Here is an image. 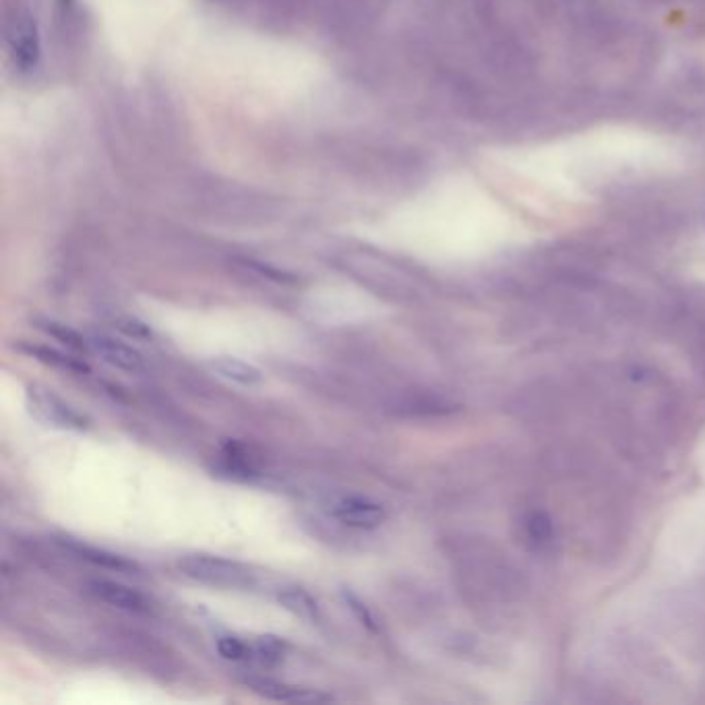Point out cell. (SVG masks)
<instances>
[{
    "label": "cell",
    "instance_id": "obj_1",
    "mask_svg": "<svg viewBox=\"0 0 705 705\" xmlns=\"http://www.w3.org/2000/svg\"><path fill=\"white\" fill-rule=\"evenodd\" d=\"M178 567L187 577L218 588H247L253 579L247 567L222 557L189 555L178 561Z\"/></svg>",
    "mask_w": 705,
    "mask_h": 705
},
{
    "label": "cell",
    "instance_id": "obj_2",
    "mask_svg": "<svg viewBox=\"0 0 705 705\" xmlns=\"http://www.w3.org/2000/svg\"><path fill=\"white\" fill-rule=\"evenodd\" d=\"M27 408L42 424L60 428V431L83 433L89 428L87 416H83L65 400H60L52 391L42 389L38 385L27 387Z\"/></svg>",
    "mask_w": 705,
    "mask_h": 705
},
{
    "label": "cell",
    "instance_id": "obj_3",
    "mask_svg": "<svg viewBox=\"0 0 705 705\" xmlns=\"http://www.w3.org/2000/svg\"><path fill=\"white\" fill-rule=\"evenodd\" d=\"M7 42L11 60L17 69L32 71L38 67L42 54V38L40 25L32 13L21 11L11 19L7 29Z\"/></svg>",
    "mask_w": 705,
    "mask_h": 705
},
{
    "label": "cell",
    "instance_id": "obj_4",
    "mask_svg": "<svg viewBox=\"0 0 705 705\" xmlns=\"http://www.w3.org/2000/svg\"><path fill=\"white\" fill-rule=\"evenodd\" d=\"M329 511L344 526L358 530H375L387 521L385 507L364 497H340L331 503Z\"/></svg>",
    "mask_w": 705,
    "mask_h": 705
},
{
    "label": "cell",
    "instance_id": "obj_5",
    "mask_svg": "<svg viewBox=\"0 0 705 705\" xmlns=\"http://www.w3.org/2000/svg\"><path fill=\"white\" fill-rule=\"evenodd\" d=\"M87 342H89V350L98 354L104 362L112 364L114 369H120V371H127V373H139L143 371V356L129 344L125 342H120V340H114V337L110 335H91L87 337Z\"/></svg>",
    "mask_w": 705,
    "mask_h": 705
},
{
    "label": "cell",
    "instance_id": "obj_6",
    "mask_svg": "<svg viewBox=\"0 0 705 705\" xmlns=\"http://www.w3.org/2000/svg\"><path fill=\"white\" fill-rule=\"evenodd\" d=\"M249 689H253L257 695L271 699V701H284V703H327L333 701L331 695L304 689V687H294L286 685L273 679H263V677H253L244 681Z\"/></svg>",
    "mask_w": 705,
    "mask_h": 705
},
{
    "label": "cell",
    "instance_id": "obj_7",
    "mask_svg": "<svg viewBox=\"0 0 705 705\" xmlns=\"http://www.w3.org/2000/svg\"><path fill=\"white\" fill-rule=\"evenodd\" d=\"M89 592L94 594L98 600L127 610V612H145L147 610V600L143 598V594H139L137 590L118 584V581H108V579H96L89 584Z\"/></svg>",
    "mask_w": 705,
    "mask_h": 705
},
{
    "label": "cell",
    "instance_id": "obj_8",
    "mask_svg": "<svg viewBox=\"0 0 705 705\" xmlns=\"http://www.w3.org/2000/svg\"><path fill=\"white\" fill-rule=\"evenodd\" d=\"M207 364H209L211 373H216L218 377H222L226 381H232L236 385L255 387V385H259L263 381L261 369H257L255 364H251L247 360H240V358H234V356L211 358Z\"/></svg>",
    "mask_w": 705,
    "mask_h": 705
},
{
    "label": "cell",
    "instance_id": "obj_9",
    "mask_svg": "<svg viewBox=\"0 0 705 705\" xmlns=\"http://www.w3.org/2000/svg\"><path fill=\"white\" fill-rule=\"evenodd\" d=\"M65 546L71 550V553H75L79 559L91 563V565H96V567H104V569H110V571H118V573H133L137 571V565L125 557H120L116 553H110V550H104V548H98V546H89V544H83V542H77V540H67Z\"/></svg>",
    "mask_w": 705,
    "mask_h": 705
},
{
    "label": "cell",
    "instance_id": "obj_10",
    "mask_svg": "<svg viewBox=\"0 0 705 705\" xmlns=\"http://www.w3.org/2000/svg\"><path fill=\"white\" fill-rule=\"evenodd\" d=\"M19 350L25 352L27 356L36 358L38 362H42V364H46V366H54V369H58V371L73 373V375H89V373H91L89 364H87L83 358L69 356V354H65V352L48 348V346L19 344Z\"/></svg>",
    "mask_w": 705,
    "mask_h": 705
},
{
    "label": "cell",
    "instance_id": "obj_11",
    "mask_svg": "<svg viewBox=\"0 0 705 705\" xmlns=\"http://www.w3.org/2000/svg\"><path fill=\"white\" fill-rule=\"evenodd\" d=\"M278 602L292 612L294 617L302 619V621H317L319 619V602L298 586H286L278 592Z\"/></svg>",
    "mask_w": 705,
    "mask_h": 705
},
{
    "label": "cell",
    "instance_id": "obj_12",
    "mask_svg": "<svg viewBox=\"0 0 705 705\" xmlns=\"http://www.w3.org/2000/svg\"><path fill=\"white\" fill-rule=\"evenodd\" d=\"M34 325L44 331L46 335L54 337L56 342H60L63 346L75 350V352H87L89 350V342L87 337H83L79 331H75L73 327L60 323L56 319H48V317H36Z\"/></svg>",
    "mask_w": 705,
    "mask_h": 705
},
{
    "label": "cell",
    "instance_id": "obj_13",
    "mask_svg": "<svg viewBox=\"0 0 705 705\" xmlns=\"http://www.w3.org/2000/svg\"><path fill=\"white\" fill-rule=\"evenodd\" d=\"M284 652H286V643L275 635H261L253 643V658L263 664H273L282 660Z\"/></svg>",
    "mask_w": 705,
    "mask_h": 705
},
{
    "label": "cell",
    "instance_id": "obj_14",
    "mask_svg": "<svg viewBox=\"0 0 705 705\" xmlns=\"http://www.w3.org/2000/svg\"><path fill=\"white\" fill-rule=\"evenodd\" d=\"M218 652L222 658L232 662L253 660V646H249V643H244L234 635H224L218 639Z\"/></svg>",
    "mask_w": 705,
    "mask_h": 705
},
{
    "label": "cell",
    "instance_id": "obj_15",
    "mask_svg": "<svg viewBox=\"0 0 705 705\" xmlns=\"http://www.w3.org/2000/svg\"><path fill=\"white\" fill-rule=\"evenodd\" d=\"M114 327L120 333H125L127 337H131V340H135V342H151L153 340L151 327L145 321L137 319V317H118L114 321Z\"/></svg>",
    "mask_w": 705,
    "mask_h": 705
},
{
    "label": "cell",
    "instance_id": "obj_16",
    "mask_svg": "<svg viewBox=\"0 0 705 705\" xmlns=\"http://www.w3.org/2000/svg\"><path fill=\"white\" fill-rule=\"evenodd\" d=\"M342 596H344L348 608L354 612V617H356L366 629H369V631H377V629H379V627H377V619L373 617V612H371L369 608H366V604H364L356 594H352V592H348V590H342Z\"/></svg>",
    "mask_w": 705,
    "mask_h": 705
},
{
    "label": "cell",
    "instance_id": "obj_17",
    "mask_svg": "<svg viewBox=\"0 0 705 705\" xmlns=\"http://www.w3.org/2000/svg\"><path fill=\"white\" fill-rule=\"evenodd\" d=\"M63 3H65V5H67V3H71V0H63Z\"/></svg>",
    "mask_w": 705,
    "mask_h": 705
}]
</instances>
